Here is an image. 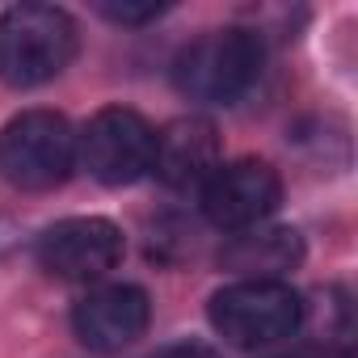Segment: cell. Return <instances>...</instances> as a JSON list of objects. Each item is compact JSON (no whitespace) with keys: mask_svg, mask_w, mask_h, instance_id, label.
<instances>
[{"mask_svg":"<svg viewBox=\"0 0 358 358\" xmlns=\"http://www.w3.org/2000/svg\"><path fill=\"white\" fill-rule=\"evenodd\" d=\"M266 64V47L245 26L207 30L194 43H186L173 59V85L182 97L203 106H232L245 97Z\"/></svg>","mask_w":358,"mask_h":358,"instance_id":"1","label":"cell"},{"mask_svg":"<svg viewBox=\"0 0 358 358\" xmlns=\"http://www.w3.org/2000/svg\"><path fill=\"white\" fill-rule=\"evenodd\" d=\"M76 22L55 5H13L0 13V80L34 89L76 59Z\"/></svg>","mask_w":358,"mask_h":358,"instance_id":"2","label":"cell"},{"mask_svg":"<svg viewBox=\"0 0 358 358\" xmlns=\"http://www.w3.org/2000/svg\"><path fill=\"white\" fill-rule=\"evenodd\" d=\"M207 316L224 341L241 350H262L299 333L303 295L287 278H236L211 295Z\"/></svg>","mask_w":358,"mask_h":358,"instance_id":"3","label":"cell"},{"mask_svg":"<svg viewBox=\"0 0 358 358\" xmlns=\"http://www.w3.org/2000/svg\"><path fill=\"white\" fill-rule=\"evenodd\" d=\"M76 169V131L55 110H22L0 127V177L17 190H55Z\"/></svg>","mask_w":358,"mask_h":358,"instance_id":"4","label":"cell"},{"mask_svg":"<svg viewBox=\"0 0 358 358\" xmlns=\"http://www.w3.org/2000/svg\"><path fill=\"white\" fill-rule=\"evenodd\" d=\"M152 148H156V127L127 106L97 110L76 135V160L101 186H131L139 177H148Z\"/></svg>","mask_w":358,"mask_h":358,"instance_id":"5","label":"cell"},{"mask_svg":"<svg viewBox=\"0 0 358 358\" xmlns=\"http://www.w3.org/2000/svg\"><path fill=\"white\" fill-rule=\"evenodd\" d=\"M282 203V177L266 160H228L203 182V215L224 232L266 224Z\"/></svg>","mask_w":358,"mask_h":358,"instance_id":"6","label":"cell"},{"mask_svg":"<svg viewBox=\"0 0 358 358\" xmlns=\"http://www.w3.org/2000/svg\"><path fill=\"white\" fill-rule=\"evenodd\" d=\"M122 232L101 215H72L38 236V262L68 282H101L122 262Z\"/></svg>","mask_w":358,"mask_h":358,"instance_id":"7","label":"cell"},{"mask_svg":"<svg viewBox=\"0 0 358 358\" xmlns=\"http://www.w3.org/2000/svg\"><path fill=\"white\" fill-rule=\"evenodd\" d=\"M148 320H152V299L135 282L89 287L72 308V333L80 337V345H89L97 354L127 350L131 341H139L148 333Z\"/></svg>","mask_w":358,"mask_h":358,"instance_id":"8","label":"cell"},{"mask_svg":"<svg viewBox=\"0 0 358 358\" xmlns=\"http://www.w3.org/2000/svg\"><path fill=\"white\" fill-rule=\"evenodd\" d=\"M224 143L211 118L203 114H186L173 118L164 131H156V148H152V173L169 190H203V182L224 164Z\"/></svg>","mask_w":358,"mask_h":358,"instance_id":"9","label":"cell"},{"mask_svg":"<svg viewBox=\"0 0 358 358\" xmlns=\"http://www.w3.org/2000/svg\"><path fill=\"white\" fill-rule=\"evenodd\" d=\"M299 262H303L299 232L295 228H270V224L236 232L220 253V266L241 274V278H282Z\"/></svg>","mask_w":358,"mask_h":358,"instance_id":"10","label":"cell"},{"mask_svg":"<svg viewBox=\"0 0 358 358\" xmlns=\"http://www.w3.org/2000/svg\"><path fill=\"white\" fill-rule=\"evenodd\" d=\"M110 22H122V26H139V22H152V17H160L164 13V5H97Z\"/></svg>","mask_w":358,"mask_h":358,"instance_id":"11","label":"cell"},{"mask_svg":"<svg viewBox=\"0 0 358 358\" xmlns=\"http://www.w3.org/2000/svg\"><path fill=\"white\" fill-rule=\"evenodd\" d=\"M156 358H220V350H211L207 341H177V345L160 350Z\"/></svg>","mask_w":358,"mask_h":358,"instance_id":"12","label":"cell"},{"mask_svg":"<svg viewBox=\"0 0 358 358\" xmlns=\"http://www.w3.org/2000/svg\"><path fill=\"white\" fill-rule=\"evenodd\" d=\"M282 358H324L320 350H291V354H282Z\"/></svg>","mask_w":358,"mask_h":358,"instance_id":"13","label":"cell"}]
</instances>
